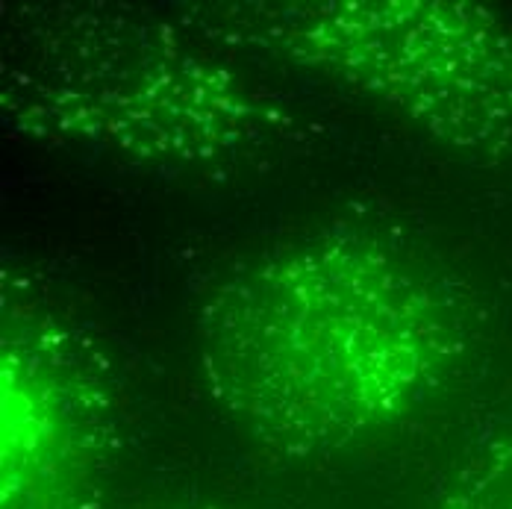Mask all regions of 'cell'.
<instances>
[{"label":"cell","instance_id":"3957f363","mask_svg":"<svg viewBox=\"0 0 512 509\" xmlns=\"http://www.w3.org/2000/svg\"><path fill=\"white\" fill-rule=\"evenodd\" d=\"M242 39L345 80L471 153L512 151V30L451 0L248 6Z\"/></svg>","mask_w":512,"mask_h":509},{"label":"cell","instance_id":"7a4b0ae2","mask_svg":"<svg viewBox=\"0 0 512 509\" xmlns=\"http://www.w3.org/2000/svg\"><path fill=\"white\" fill-rule=\"evenodd\" d=\"M0 109L42 145L201 177L254 165L295 127L168 27L92 6L39 12L6 39Z\"/></svg>","mask_w":512,"mask_h":509},{"label":"cell","instance_id":"6da1fadb","mask_svg":"<svg viewBox=\"0 0 512 509\" xmlns=\"http://www.w3.org/2000/svg\"><path fill=\"white\" fill-rule=\"evenodd\" d=\"M212 401L256 442L309 457L424 407L462 354L460 312L418 259L336 227L230 268L198 315Z\"/></svg>","mask_w":512,"mask_h":509},{"label":"cell","instance_id":"5b68a950","mask_svg":"<svg viewBox=\"0 0 512 509\" xmlns=\"http://www.w3.org/2000/svg\"><path fill=\"white\" fill-rule=\"evenodd\" d=\"M436 509H512V433L474 459Z\"/></svg>","mask_w":512,"mask_h":509},{"label":"cell","instance_id":"277c9868","mask_svg":"<svg viewBox=\"0 0 512 509\" xmlns=\"http://www.w3.org/2000/svg\"><path fill=\"white\" fill-rule=\"evenodd\" d=\"M0 404V509H106L115 404L77 330L36 306L6 309Z\"/></svg>","mask_w":512,"mask_h":509},{"label":"cell","instance_id":"8992f818","mask_svg":"<svg viewBox=\"0 0 512 509\" xmlns=\"http://www.w3.org/2000/svg\"><path fill=\"white\" fill-rule=\"evenodd\" d=\"M156 509H171V507H156ZM177 509H215V507H177Z\"/></svg>","mask_w":512,"mask_h":509}]
</instances>
